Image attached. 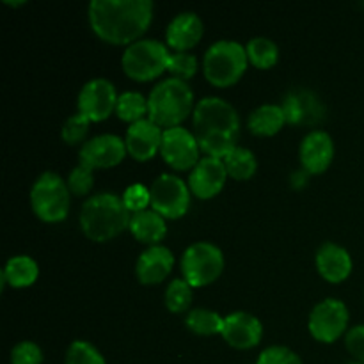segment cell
Instances as JSON below:
<instances>
[{"mask_svg":"<svg viewBox=\"0 0 364 364\" xmlns=\"http://www.w3.org/2000/svg\"><path fill=\"white\" fill-rule=\"evenodd\" d=\"M153 20L149 0H92L89 23L92 32L110 45H134Z\"/></svg>","mask_w":364,"mask_h":364,"instance_id":"cell-1","label":"cell"},{"mask_svg":"<svg viewBox=\"0 0 364 364\" xmlns=\"http://www.w3.org/2000/svg\"><path fill=\"white\" fill-rule=\"evenodd\" d=\"M132 213L123 199L116 194H96L84 203L80 212V226L85 237L92 242H109L130 228Z\"/></svg>","mask_w":364,"mask_h":364,"instance_id":"cell-2","label":"cell"},{"mask_svg":"<svg viewBox=\"0 0 364 364\" xmlns=\"http://www.w3.org/2000/svg\"><path fill=\"white\" fill-rule=\"evenodd\" d=\"M194 107V92L187 82L167 78L151 89L148 96V119L160 128H176L183 123Z\"/></svg>","mask_w":364,"mask_h":364,"instance_id":"cell-3","label":"cell"},{"mask_svg":"<svg viewBox=\"0 0 364 364\" xmlns=\"http://www.w3.org/2000/svg\"><path fill=\"white\" fill-rule=\"evenodd\" d=\"M247 52L237 41H217L206 50L203 70L215 87H230L237 84L247 70Z\"/></svg>","mask_w":364,"mask_h":364,"instance_id":"cell-4","label":"cell"},{"mask_svg":"<svg viewBox=\"0 0 364 364\" xmlns=\"http://www.w3.org/2000/svg\"><path fill=\"white\" fill-rule=\"evenodd\" d=\"M70 187L59 174L43 173L31 191V205L36 215L45 223H60L70 212Z\"/></svg>","mask_w":364,"mask_h":364,"instance_id":"cell-5","label":"cell"},{"mask_svg":"<svg viewBox=\"0 0 364 364\" xmlns=\"http://www.w3.org/2000/svg\"><path fill=\"white\" fill-rule=\"evenodd\" d=\"M169 50L164 43L155 39H139L134 45L127 46L123 53V71L137 82H148L160 77L167 71Z\"/></svg>","mask_w":364,"mask_h":364,"instance_id":"cell-6","label":"cell"},{"mask_svg":"<svg viewBox=\"0 0 364 364\" xmlns=\"http://www.w3.org/2000/svg\"><path fill=\"white\" fill-rule=\"evenodd\" d=\"M224 270V256L217 245L210 242H198L187 247L181 258L183 279L192 288L212 284Z\"/></svg>","mask_w":364,"mask_h":364,"instance_id":"cell-7","label":"cell"},{"mask_svg":"<svg viewBox=\"0 0 364 364\" xmlns=\"http://www.w3.org/2000/svg\"><path fill=\"white\" fill-rule=\"evenodd\" d=\"M151 206L164 219H180L191 206V191L181 178L174 174H162L153 181Z\"/></svg>","mask_w":364,"mask_h":364,"instance_id":"cell-8","label":"cell"},{"mask_svg":"<svg viewBox=\"0 0 364 364\" xmlns=\"http://www.w3.org/2000/svg\"><path fill=\"white\" fill-rule=\"evenodd\" d=\"M348 309L338 299H326L309 315V333L320 343H334L348 327Z\"/></svg>","mask_w":364,"mask_h":364,"instance_id":"cell-9","label":"cell"},{"mask_svg":"<svg viewBox=\"0 0 364 364\" xmlns=\"http://www.w3.org/2000/svg\"><path fill=\"white\" fill-rule=\"evenodd\" d=\"M194 128L196 135L208 134V132H240V119L233 105L223 98L208 96L203 98L194 109Z\"/></svg>","mask_w":364,"mask_h":364,"instance_id":"cell-10","label":"cell"},{"mask_svg":"<svg viewBox=\"0 0 364 364\" xmlns=\"http://www.w3.org/2000/svg\"><path fill=\"white\" fill-rule=\"evenodd\" d=\"M116 87L107 78H92L78 95V114L87 117L91 123L105 121L117 107Z\"/></svg>","mask_w":364,"mask_h":364,"instance_id":"cell-11","label":"cell"},{"mask_svg":"<svg viewBox=\"0 0 364 364\" xmlns=\"http://www.w3.org/2000/svg\"><path fill=\"white\" fill-rule=\"evenodd\" d=\"M166 164L176 171H188L198 166L199 144L196 134L185 130L183 127L164 130L162 148H160Z\"/></svg>","mask_w":364,"mask_h":364,"instance_id":"cell-12","label":"cell"},{"mask_svg":"<svg viewBox=\"0 0 364 364\" xmlns=\"http://www.w3.org/2000/svg\"><path fill=\"white\" fill-rule=\"evenodd\" d=\"M127 144L117 135L103 134L85 142L80 149V162L92 169H109L123 162Z\"/></svg>","mask_w":364,"mask_h":364,"instance_id":"cell-13","label":"cell"},{"mask_svg":"<svg viewBox=\"0 0 364 364\" xmlns=\"http://www.w3.org/2000/svg\"><path fill=\"white\" fill-rule=\"evenodd\" d=\"M162 128L153 123L151 119H148V117L130 124L127 137H124L128 155L137 160V162H148L162 148Z\"/></svg>","mask_w":364,"mask_h":364,"instance_id":"cell-14","label":"cell"},{"mask_svg":"<svg viewBox=\"0 0 364 364\" xmlns=\"http://www.w3.org/2000/svg\"><path fill=\"white\" fill-rule=\"evenodd\" d=\"M281 109L287 117V123L304 124V127L318 124L326 116V109L318 96L308 89H297V91L288 92L283 98Z\"/></svg>","mask_w":364,"mask_h":364,"instance_id":"cell-15","label":"cell"},{"mask_svg":"<svg viewBox=\"0 0 364 364\" xmlns=\"http://www.w3.org/2000/svg\"><path fill=\"white\" fill-rule=\"evenodd\" d=\"M228 171L223 160L205 156L198 162V166L191 171L188 188L199 199H212L219 194L226 183Z\"/></svg>","mask_w":364,"mask_h":364,"instance_id":"cell-16","label":"cell"},{"mask_svg":"<svg viewBox=\"0 0 364 364\" xmlns=\"http://www.w3.org/2000/svg\"><path fill=\"white\" fill-rule=\"evenodd\" d=\"M220 336L233 348L247 350L262 341L263 326L251 313L237 311L224 318V329Z\"/></svg>","mask_w":364,"mask_h":364,"instance_id":"cell-17","label":"cell"},{"mask_svg":"<svg viewBox=\"0 0 364 364\" xmlns=\"http://www.w3.org/2000/svg\"><path fill=\"white\" fill-rule=\"evenodd\" d=\"M299 156H301V164L306 173L322 174L323 171L329 169L331 162L334 159L333 139L327 132H311L302 141Z\"/></svg>","mask_w":364,"mask_h":364,"instance_id":"cell-18","label":"cell"},{"mask_svg":"<svg viewBox=\"0 0 364 364\" xmlns=\"http://www.w3.org/2000/svg\"><path fill=\"white\" fill-rule=\"evenodd\" d=\"M173 252L166 245H151L137 259L135 274L142 284H159L173 270Z\"/></svg>","mask_w":364,"mask_h":364,"instance_id":"cell-19","label":"cell"},{"mask_svg":"<svg viewBox=\"0 0 364 364\" xmlns=\"http://www.w3.org/2000/svg\"><path fill=\"white\" fill-rule=\"evenodd\" d=\"M316 269L329 283H343L352 272V258L347 249L327 242L316 252Z\"/></svg>","mask_w":364,"mask_h":364,"instance_id":"cell-20","label":"cell"},{"mask_svg":"<svg viewBox=\"0 0 364 364\" xmlns=\"http://www.w3.org/2000/svg\"><path fill=\"white\" fill-rule=\"evenodd\" d=\"M203 38V21L196 13H180L166 32L167 45L176 52H187Z\"/></svg>","mask_w":364,"mask_h":364,"instance_id":"cell-21","label":"cell"},{"mask_svg":"<svg viewBox=\"0 0 364 364\" xmlns=\"http://www.w3.org/2000/svg\"><path fill=\"white\" fill-rule=\"evenodd\" d=\"M135 238L142 244L159 245L160 240H164L167 233L166 219H164L160 213H156L155 210H142V212L132 213L130 228Z\"/></svg>","mask_w":364,"mask_h":364,"instance_id":"cell-22","label":"cell"},{"mask_svg":"<svg viewBox=\"0 0 364 364\" xmlns=\"http://www.w3.org/2000/svg\"><path fill=\"white\" fill-rule=\"evenodd\" d=\"M287 123L281 105H262L252 110L247 119V127L251 134L259 135V137H270L276 135Z\"/></svg>","mask_w":364,"mask_h":364,"instance_id":"cell-23","label":"cell"},{"mask_svg":"<svg viewBox=\"0 0 364 364\" xmlns=\"http://www.w3.org/2000/svg\"><path fill=\"white\" fill-rule=\"evenodd\" d=\"M39 276L38 263L31 256H14L6 263L2 277L13 288H27L36 283Z\"/></svg>","mask_w":364,"mask_h":364,"instance_id":"cell-24","label":"cell"},{"mask_svg":"<svg viewBox=\"0 0 364 364\" xmlns=\"http://www.w3.org/2000/svg\"><path fill=\"white\" fill-rule=\"evenodd\" d=\"M196 139H198L199 149L206 153V156L224 160L237 148L238 135L230 134V132H208V134L196 135Z\"/></svg>","mask_w":364,"mask_h":364,"instance_id":"cell-25","label":"cell"},{"mask_svg":"<svg viewBox=\"0 0 364 364\" xmlns=\"http://www.w3.org/2000/svg\"><path fill=\"white\" fill-rule=\"evenodd\" d=\"M223 162L226 166L228 176L235 178V180H249L258 169L255 153L242 146H237Z\"/></svg>","mask_w":364,"mask_h":364,"instance_id":"cell-26","label":"cell"},{"mask_svg":"<svg viewBox=\"0 0 364 364\" xmlns=\"http://www.w3.org/2000/svg\"><path fill=\"white\" fill-rule=\"evenodd\" d=\"M245 52H247L249 63L259 70H269V68L276 66L277 59H279V48L269 38L251 39L245 46Z\"/></svg>","mask_w":364,"mask_h":364,"instance_id":"cell-27","label":"cell"},{"mask_svg":"<svg viewBox=\"0 0 364 364\" xmlns=\"http://www.w3.org/2000/svg\"><path fill=\"white\" fill-rule=\"evenodd\" d=\"M187 327L192 333L199 336H212V334H223L224 318L219 313L212 309L198 308L192 309L187 315Z\"/></svg>","mask_w":364,"mask_h":364,"instance_id":"cell-28","label":"cell"},{"mask_svg":"<svg viewBox=\"0 0 364 364\" xmlns=\"http://www.w3.org/2000/svg\"><path fill=\"white\" fill-rule=\"evenodd\" d=\"M116 114L119 116V119L127 121L130 124L146 119V116H148V98H144L137 91L123 92L117 100Z\"/></svg>","mask_w":364,"mask_h":364,"instance_id":"cell-29","label":"cell"},{"mask_svg":"<svg viewBox=\"0 0 364 364\" xmlns=\"http://www.w3.org/2000/svg\"><path fill=\"white\" fill-rule=\"evenodd\" d=\"M192 287L185 279L171 281L166 288V306L171 313H183L191 308Z\"/></svg>","mask_w":364,"mask_h":364,"instance_id":"cell-30","label":"cell"},{"mask_svg":"<svg viewBox=\"0 0 364 364\" xmlns=\"http://www.w3.org/2000/svg\"><path fill=\"white\" fill-rule=\"evenodd\" d=\"M66 364H107L98 348L89 341H75L66 352Z\"/></svg>","mask_w":364,"mask_h":364,"instance_id":"cell-31","label":"cell"},{"mask_svg":"<svg viewBox=\"0 0 364 364\" xmlns=\"http://www.w3.org/2000/svg\"><path fill=\"white\" fill-rule=\"evenodd\" d=\"M167 71L173 75L174 78L180 80H188L196 75L198 71V59L196 55L188 52H176L171 53L169 63H167Z\"/></svg>","mask_w":364,"mask_h":364,"instance_id":"cell-32","label":"cell"},{"mask_svg":"<svg viewBox=\"0 0 364 364\" xmlns=\"http://www.w3.org/2000/svg\"><path fill=\"white\" fill-rule=\"evenodd\" d=\"M92 167L85 166V164H78L68 176V187L70 192L75 196H85L91 192L92 185H95V174H92Z\"/></svg>","mask_w":364,"mask_h":364,"instance_id":"cell-33","label":"cell"},{"mask_svg":"<svg viewBox=\"0 0 364 364\" xmlns=\"http://www.w3.org/2000/svg\"><path fill=\"white\" fill-rule=\"evenodd\" d=\"M89 124H91V121L78 112L75 114V116L68 117L66 123H64L63 127L64 142L70 146L80 144V142L85 139V135H87Z\"/></svg>","mask_w":364,"mask_h":364,"instance_id":"cell-34","label":"cell"},{"mask_svg":"<svg viewBox=\"0 0 364 364\" xmlns=\"http://www.w3.org/2000/svg\"><path fill=\"white\" fill-rule=\"evenodd\" d=\"M121 199H123L124 206L130 210V213H137L142 212V210H148V206L151 205V192L144 185L134 183L124 191Z\"/></svg>","mask_w":364,"mask_h":364,"instance_id":"cell-35","label":"cell"},{"mask_svg":"<svg viewBox=\"0 0 364 364\" xmlns=\"http://www.w3.org/2000/svg\"><path fill=\"white\" fill-rule=\"evenodd\" d=\"M43 350L34 341H21L11 350V364H41Z\"/></svg>","mask_w":364,"mask_h":364,"instance_id":"cell-36","label":"cell"},{"mask_svg":"<svg viewBox=\"0 0 364 364\" xmlns=\"http://www.w3.org/2000/svg\"><path fill=\"white\" fill-rule=\"evenodd\" d=\"M256 364H302L301 358L287 347H269L262 352Z\"/></svg>","mask_w":364,"mask_h":364,"instance_id":"cell-37","label":"cell"},{"mask_svg":"<svg viewBox=\"0 0 364 364\" xmlns=\"http://www.w3.org/2000/svg\"><path fill=\"white\" fill-rule=\"evenodd\" d=\"M345 343H347L348 352H350L359 363L364 364V326L352 327L347 333Z\"/></svg>","mask_w":364,"mask_h":364,"instance_id":"cell-38","label":"cell"},{"mask_svg":"<svg viewBox=\"0 0 364 364\" xmlns=\"http://www.w3.org/2000/svg\"><path fill=\"white\" fill-rule=\"evenodd\" d=\"M6 4H9V6H21V4H25V2H7L6 0Z\"/></svg>","mask_w":364,"mask_h":364,"instance_id":"cell-39","label":"cell"},{"mask_svg":"<svg viewBox=\"0 0 364 364\" xmlns=\"http://www.w3.org/2000/svg\"><path fill=\"white\" fill-rule=\"evenodd\" d=\"M348 364H363V363H359V361H358V363H348Z\"/></svg>","mask_w":364,"mask_h":364,"instance_id":"cell-40","label":"cell"}]
</instances>
